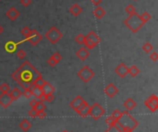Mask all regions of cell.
I'll use <instances>...</instances> for the list:
<instances>
[{
  "label": "cell",
  "instance_id": "cell-48",
  "mask_svg": "<svg viewBox=\"0 0 158 132\" xmlns=\"http://www.w3.org/2000/svg\"><path fill=\"white\" fill-rule=\"evenodd\" d=\"M61 132H68V130H67V129H64V130H62V131H61Z\"/></svg>",
  "mask_w": 158,
  "mask_h": 132
},
{
  "label": "cell",
  "instance_id": "cell-18",
  "mask_svg": "<svg viewBox=\"0 0 158 132\" xmlns=\"http://www.w3.org/2000/svg\"><path fill=\"white\" fill-rule=\"evenodd\" d=\"M6 15H7L8 19H10V20H12V21H14V20H16L19 17V10H17L14 7H10L7 10Z\"/></svg>",
  "mask_w": 158,
  "mask_h": 132
},
{
  "label": "cell",
  "instance_id": "cell-13",
  "mask_svg": "<svg viewBox=\"0 0 158 132\" xmlns=\"http://www.w3.org/2000/svg\"><path fill=\"white\" fill-rule=\"evenodd\" d=\"M13 101L11 100L10 96L8 94H1L0 95V106L4 108H7L12 104Z\"/></svg>",
  "mask_w": 158,
  "mask_h": 132
},
{
  "label": "cell",
  "instance_id": "cell-28",
  "mask_svg": "<svg viewBox=\"0 0 158 132\" xmlns=\"http://www.w3.org/2000/svg\"><path fill=\"white\" fill-rule=\"evenodd\" d=\"M140 17H141V18H142V22H143L144 24L149 21V20L151 19V18H152L151 14L148 12V11H144L142 15H140Z\"/></svg>",
  "mask_w": 158,
  "mask_h": 132
},
{
  "label": "cell",
  "instance_id": "cell-10",
  "mask_svg": "<svg viewBox=\"0 0 158 132\" xmlns=\"http://www.w3.org/2000/svg\"><path fill=\"white\" fill-rule=\"evenodd\" d=\"M105 94L109 97V98H113L114 96H116V94L118 93V88L114 85V84H108L105 87Z\"/></svg>",
  "mask_w": 158,
  "mask_h": 132
},
{
  "label": "cell",
  "instance_id": "cell-38",
  "mask_svg": "<svg viewBox=\"0 0 158 132\" xmlns=\"http://www.w3.org/2000/svg\"><path fill=\"white\" fill-rule=\"evenodd\" d=\"M17 57L19 58V59H21V60H23V59H25V57H26V52L25 50H23L22 49H21V50H19L18 52H17Z\"/></svg>",
  "mask_w": 158,
  "mask_h": 132
},
{
  "label": "cell",
  "instance_id": "cell-16",
  "mask_svg": "<svg viewBox=\"0 0 158 132\" xmlns=\"http://www.w3.org/2000/svg\"><path fill=\"white\" fill-rule=\"evenodd\" d=\"M89 55H90V52H89V50L86 49L85 47L80 48L76 52V56L81 61H85L89 57Z\"/></svg>",
  "mask_w": 158,
  "mask_h": 132
},
{
  "label": "cell",
  "instance_id": "cell-14",
  "mask_svg": "<svg viewBox=\"0 0 158 132\" xmlns=\"http://www.w3.org/2000/svg\"><path fill=\"white\" fill-rule=\"evenodd\" d=\"M32 93H33V96L38 99L39 101H42V102H45V100H44V93H43V91H42V88L40 87H38V86H35V85H33L32 87Z\"/></svg>",
  "mask_w": 158,
  "mask_h": 132
},
{
  "label": "cell",
  "instance_id": "cell-29",
  "mask_svg": "<svg viewBox=\"0 0 158 132\" xmlns=\"http://www.w3.org/2000/svg\"><path fill=\"white\" fill-rule=\"evenodd\" d=\"M9 91H10V87L7 83H3L0 85V92L2 94H8Z\"/></svg>",
  "mask_w": 158,
  "mask_h": 132
},
{
  "label": "cell",
  "instance_id": "cell-24",
  "mask_svg": "<svg viewBox=\"0 0 158 132\" xmlns=\"http://www.w3.org/2000/svg\"><path fill=\"white\" fill-rule=\"evenodd\" d=\"M18 46V43L13 42V40H9V42H7L6 44H5V50H7V53H13L16 50V48Z\"/></svg>",
  "mask_w": 158,
  "mask_h": 132
},
{
  "label": "cell",
  "instance_id": "cell-23",
  "mask_svg": "<svg viewBox=\"0 0 158 132\" xmlns=\"http://www.w3.org/2000/svg\"><path fill=\"white\" fill-rule=\"evenodd\" d=\"M93 13L97 19H102L105 16V10L101 7H97L93 9Z\"/></svg>",
  "mask_w": 158,
  "mask_h": 132
},
{
  "label": "cell",
  "instance_id": "cell-44",
  "mask_svg": "<svg viewBox=\"0 0 158 132\" xmlns=\"http://www.w3.org/2000/svg\"><path fill=\"white\" fill-rule=\"evenodd\" d=\"M32 3V0H21V4L23 6V7H29Z\"/></svg>",
  "mask_w": 158,
  "mask_h": 132
},
{
  "label": "cell",
  "instance_id": "cell-35",
  "mask_svg": "<svg viewBox=\"0 0 158 132\" xmlns=\"http://www.w3.org/2000/svg\"><path fill=\"white\" fill-rule=\"evenodd\" d=\"M45 81L44 80V78L41 76V77H39L35 82H34V84H33V85H35V86H38V87H40V88H42V86L45 85Z\"/></svg>",
  "mask_w": 158,
  "mask_h": 132
},
{
  "label": "cell",
  "instance_id": "cell-43",
  "mask_svg": "<svg viewBox=\"0 0 158 132\" xmlns=\"http://www.w3.org/2000/svg\"><path fill=\"white\" fill-rule=\"evenodd\" d=\"M45 117H46L45 111H39V112H37L36 117H39V118H45Z\"/></svg>",
  "mask_w": 158,
  "mask_h": 132
},
{
  "label": "cell",
  "instance_id": "cell-47",
  "mask_svg": "<svg viewBox=\"0 0 158 132\" xmlns=\"http://www.w3.org/2000/svg\"><path fill=\"white\" fill-rule=\"evenodd\" d=\"M3 32H4V28H3V27L0 26V35H1Z\"/></svg>",
  "mask_w": 158,
  "mask_h": 132
},
{
  "label": "cell",
  "instance_id": "cell-2",
  "mask_svg": "<svg viewBox=\"0 0 158 132\" xmlns=\"http://www.w3.org/2000/svg\"><path fill=\"white\" fill-rule=\"evenodd\" d=\"M116 125L122 132H132L139 125V122L128 111L121 112L120 117L116 120Z\"/></svg>",
  "mask_w": 158,
  "mask_h": 132
},
{
  "label": "cell",
  "instance_id": "cell-39",
  "mask_svg": "<svg viewBox=\"0 0 158 132\" xmlns=\"http://www.w3.org/2000/svg\"><path fill=\"white\" fill-rule=\"evenodd\" d=\"M120 116H121V112L118 109H116V110H114L113 111V113H112V115H111V117L116 121L118 118L120 117Z\"/></svg>",
  "mask_w": 158,
  "mask_h": 132
},
{
  "label": "cell",
  "instance_id": "cell-45",
  "mask_svg": "<svg viewBox=\"0 0 158 132\" xmlns=\"http://www.w3.org/2000/svg\"><path fill=\"white\" fill-rule=\"evenodd\" d=\"M91 2L93 6L95 7H99V5L103 2V0H91Z\"/></svg>",
  "mask_w": 158,
  "mask_h": 132
},
{
  "label": "cell",
  "instance_id": "cell-6",
  "mask_svg": "<svg viewBox=\"0 0 158 132\" xmlns=\"http://www.w3.org/2000/svg\"><path fill=\"white\" fill-rule=\"evenodd\" d=\"M77 74H78V77L84 83H88L89 81H91L92 78H93L94 75H95L93 70H92L90 67L87 66V65L82 67L80 71H79Z\"/></svg>",
  "mask_w": 158,
  "mask_h": 132
},
{
  "label": "cell",
  "instance_id": "cell-9",
  "mask_svg": "<svg viewBox=\"0 0 158 132\" xmlns=\"http://www.w3.org/2000/svg\"><path fill=\"white\" fill-rule=\"evenodd\" d=\"M42 39H43V36L39 33L36 29H32V31H31V33H30V35L23 40V42L27 40V42H29L30 44H31L32 46H36Z\"/></svg>",
  "mask_w": 158,
  "mask_h": 132
},
{
  "label": "cell",
  "instance_id": "cell-37",
  "mask_svg": "<svg viewBox=\"0 0 158 132\" xmlns=\"http://www.w3.org/2000/svg\"><path fill=\"white\" fill-rule=\"evenodd\" d=\"M105 123H106V125H107L108 127H111V126L116 124V121L111 116H109V117H108L105 119Z\"/></svg>",
  "mask_w": 158,
  "mask_h": 132
},
{
  "label": "cell",
  "instance_id": "cell-42",
  "mask_svg": "<svg viewBox=\"0 0 158 132\" xmlns=\"http://www.w3.org/2000/svg\"><path fill=\"white\" fill-rule=\"evenodd\" d=\"M28 115L31 117H36V115H37V111L34 109V108H32L31 110L29 111Z\"/></svg>",
  "mask_w": 158,
  "mask_h": 132
},
{
  "label": "cell",
  "instance_id": "cell-8",
  "mask_svg": "<svg viewBox=\"0 0 158 132\" xmlns=\"http://www.w3.org/2000/svg\"><path fill=\"white\" fill-rule=\"evenodd\" d=\"M145 106L149 109L151 112L154 113L158 109V97L155 95H151L144 101Z\"/></svg>",
  "mask_w": 158,
  "mask_h": 132
},
{
  "label": "cell",
  "instance_id": "cell-33",
  "mask_svg": "<svg viewBox=\"0 0 158 132\" xmlns=\"http://www.w3.org/2000/svg\"><path fill=\"white\" fill-rule=\"evenodd\" d=\"M105 132H122V130L117 127V125H113L111 127H108V128Z\"/></svg>",
  "mask_w": 158,
  "mask_h": 132
},
{
  "label": "cell",
  "instance_id": "cell-1",
  "mask_svg": "<svg viewBox=\"0 0 158 132\" xmlns=\"http://www.w3.org/2000/svg\"><path fill=\"white\" fill-rule=\"evenodd\" d=\"M41 76L42 74L28 60L23 62L11 74L12 79L23 89L33 86L35 81Z\"/></svg>",
  "mask_w": 158,
  "mask_h": 132
},
{
  "label": "cell",
  "instance_id": "cell-12",
  "mask_svg": "<svg viewBox=\"0 0 158 132\" xmlns=\"http://www.w3.org/2000/svg\"><path fill=\"white\" fill-rule=\"evenodd\" d=\"M77 114L80 115L82 117H86L89 116V111H90V106H89V104L86 102V101H84L83 104L79 107L77 110H75Z\"/></svg>",
  "mask_w": 158,
  "mask_h": 132
},
{
  "label": "cell",
  "instance_id": "cell-15",
  "mask_svg": "<svg viewBox=\"0 0 158 132\" xmlns=\"http://www.w3.org/2000/svg\"><path fill=\"white\" fill-rule=\"evenodd\" d=\"M61 60H62V56L60 55V53H55L50 58L47 60V63L51 67H55V66H56V64L60 62Z\"/></svg>",
  "mask_w": 158,
  "mask_h": 132
},
{
  "label": "cell",
  "instance_id": "cell-31",
  "mask_svg": "<svg viewBox=\"0 0 158 132\" xmlns=\"http://www.w3.org/2000/svg\"><path fill=\"white\" fill-rule=\"evenodd\" d=\"M75 40L78 44H83L84 43V40H85V36L82 33H79L76 37H75Z\"/></svg>",
  "mask_w": 158,
  "mask_h": 132
},
{
  "label": "cell",
  "instance_id": "cell-17",
  "mask_svg": "<svg viewBox=\"0 0 158 132\" xmlns=\"http://www.w3.org/2000/svg\"><path fill=\"white\" fill-rule=\"evenodd\" d=\"M84 99L82 98V96H77L70 103V106L73 109V110H77L79 107H80L82 104H83V102H84Z\"/></svg>",
  "mask_w": 158,
  "mask_h": 132
},
{
  "label": "cell",
  "instance_id": "cell-30",
  "mask_svg": "<svg viewBox=\"0 0 158 132\" xmlns=\"http://www.w3.org/2000/svg\"><path fill=\"white\" fill-rule=\"evenodd\" d=\"M33 108L37 111V112H39V111H45V108H46V106L45 105L44 102H42V101H38L36 106Z\"/></svg>",
  "mask_w": 158,
  "mask_h": 132
},
{
  "label": "cell",
  "instance_id": "cell-26",
  "mask_svg": "<svg viewBox=\"0 0 158 132\" xmlns=\"http://www.w3.org/2000/svg\"><path fill=\"white\" fill-rule=\"evenodd\" d=\"M140 69L138 68L136 65H132L129 68V70H128V74H130L132 77H136L138 74H140Z\"/></svg>",
  "mask_w": 158,
  "mask_h": 132
},
{
  "label": "cell",
  "instance_id": "cell-19",
  "mask_svg": "<svg viewBox=\"0 0 158 132\" xmlns=\"http://www.w3.org/2000/svg\"><path fill=\"white\" fill-rule=\"evenodd\" d=\"M42 91H43L44 95H51V94H54L55 92V87L50 83H48L45 81V85L42 86Z\"/></svg>",
  "mask_w": 158,
  "mask_h": 132
},
{
  "label": "cell",
  "instance_id": "cell-25",
  "mask_svg": "<svg viewBox=\"0 0 158 132\" xmlns=\"http://www.w3.org/2000/svg\"><path fill=\"white\" fill-rule=\"evenodd\" d=\"M19 128H21L22 131L27 132L30 128H31L32 124H31V122H30L28 119H23V120L21 121V122H19Z\"/></svg>",
  "mask_w": 158,
  "mask_h": 132
},
{
  "label": "cell",
  "instance_id": "cell-7",
  "mask_svg": "<svg viewBox=\"0 0 158 132\" xmlns=\"http://www.w3.org/2000/svg\"><path fill=\"white\" fill-rule=\"evenodd\" d=\"M105 113V110L98 104L94 103L92 106H90V111H89V116L92 117L94 120L101 118Z\"/></svg>",
  "mask_w": 158,
  "mask_h": 132
},
{
  "label": "cell",
  "instance_id": "cell-11",
  "mask_svg": "<svg viewBox=\"0 0 158 132\" xmlns=\"http://www.w3.org/2000/svg\"><path fill=\"white\" fill-rule=\"evenodd\" d=\"M128 70H129L128 66L124 63H119L116 67L115 73L120 78H124V77H126L128 74H128Z\"/></svg>",
  "mask_w": 158,
  "mask_h": 132
},
{
  "label": "cell",
  "instance_id": "cell-40",
  "mask_svg": "<svg viewBox=\"0 0 158 132\" xmlns=\"http://www.w3.org/2000/svg\"><path fill=\"white\" fill-rule=\"evenodd\" d=\"M55 98V96L54 94H51V95H45L44 96V100L45 101H47V102H52Z\"/></svg>",
  "mask_w": 158,
  "mask_h": 132
},
{
  "label": "cell",
  "instance_id": "cell-36",
  "mask_svg": "<svg viewBox=\"0 0 158 132\" xmlns=\"http://www.w3.org/2000/svg\"><path fill=\"white\" fill-rule=\"evenodd\" d=\"M32 87V86H31ZM29 87V88H26L24 89L23 93H22V96L25 97V98H30L32 96H33V93H32V88Z\"/></svg>",
  "mask_w": 158,
  "mask_h": 132
},
{
  "label": "cell",
  "instance_id": "cell-41",
  "mask_svg": "<svg viewBox=\"0 0 158 132\" xmlns=\"http://www.w3.org/2000/svg\"><path fill=\"white\" fill-rule=\"evenodd\" d=\"M149 57H150V59L153 61V62H157V61H158V53L156 52L151 53V54H150Z\"/></svg>",
  "mask_w": 158,
  "mask_h": 132
},
{
  "label": "cell",
  "instance_id": "cell-27",
  "mask_svg": "<svg viewBox=\"0 0 158 132\" xmlns=\"http://www.w3.org/2000/svg\"><path fill=\"white\" fill-rule=\"evenodd\" d=\"M142 50H143V52L145 53H150L151 52H153V50H154V46L151 44V42H145L143 45H142Z\"/></svg>",
  "mask_w": 158,
  "mask_h": 132
},
{
  "label": "cell",
  "instance_id": "cell-34",
  "mask_svg": "<svg viewBox=\"0 0 158 132\" xmlns=\"http://www.w3.org/2000/svg\"><path fill=\"white\" fill-rule=\"evenodd\" d=\"M31 31H32V29L30 28L29 27H24V28H22V29L21 30V33H22V35L23 37H25V39H26V38L30 35Z\"/></svg>",
  "mask_w": 158,
  "mask_h": 132
},
{
  "label": "cell",
  "instance_id": "cell-20",
  "mask_svg": "<svg viewBox=\"0 0 158 132\" xmlns=\"http://www.w3.org/2000/svg\"><path fill=\"white\" fill-rule=\"evenodd\" d=\"M82 12V7L79 4H73L70 7V13L74 17H78Z\"/></svg>",
  "mask_w": 158,
  "mask_h": 132
},
{
  "label": "cell",
  "instance_id": "cell-4",
  "mask_svg": "<svg viewBox=\"0 0 158 132\" xmlns=\"http://www.w3.org/2000/svg\"><path fill=\"white\" fill-rule=\"evenodd\" d=\"M63 37L62 32L56 27H52L49 28L45 34V38L51 44H56Z\"/></svg>",
  "mask_w": 158,
  "mask_h": 132
},
{
  "label": "cell",
  "instance_id": "cell-32",
  "mask_svg": "<svg viewBox=\"0 0 158 132\" xmlns=\"http://www.w3.org/2000/svg\"><path fill=\"white\" fill-rule=\"evenodd\" d=\"M125 11L129 14V15H131V14H133V13H135V12H137L136 11V8L134 7V6L133 5H131V4H130V5H128L127 7H126V8H125Z\"/></svg>",
  "mask_w": 158,
  "mask_h": 132
},
{
  "label": "cell",
  "instance_id": "cell-22",
  "mask_svg": "<svg viewBox=\"0 0 158 132\" xmlns=\"http://www.w3.org/2000/svg\"><path fill=\"white\" fill-rule=\"evenodd\" d=\"M123 106L127 109V111H131V110H132V109H134L136 107L137 103L135 102L132 98H128V99H126Z\"/></svg>",
  "mask_w": 158,
  "mask_h": 132
},
{
  "label": "cell",
  "instance_id": "cell-46",
  "mask_svg": "<svg viewBox=\"0 0 158 132\" xmlns=\"http://www.w3.org/2000/svg\"><path fill=\"white\" fill-rule=\"evenodd\" d=\"M37 102H38V100H37V99H33V100L31 101V102H30V106H31L32 108H33V107L36 106Z\"/></svg>",
  "mask_w": 158,
  "mask_h": 132
},
{
  "label": "cell",
  "instance_id": "cell-21",
  "mask_svg": "<svg viewBox=\"0 0 158 132\" xmlns=\"http://www.w3.org/2000/svg\"><path fill=\"white\" fill-rule=\"evenodd\" d=\"M8 95H9V96H10V98H11L12 101H15V100H18L19 97L22 96V91L19 90L18 87H15L11 91H9Z\"/></svg>",
  "mask_w": 158,
  "mask_h": 132
},
{
  "label": "cell",
  "instance_id": "cell-3",
  "mask_svg": "<svg viewBox=\"0 0 158 132\" xmlns=\"http://www.w3.org/2000/svg\"><path fill=\"white\" fill-rule=\"evenodd\" d=\"M124 24L133 33H136L139 31L144 25L140 15L137 12H135L131 15H129V17L124 20Z\"/></svg>",
  "mask_w": 158,
  "mask_h": 132
},
{
  "label": "cell",
  "instance_id": "cell-49",
  "mask_svg": "<svg viewBox=\"0 0 158 132\" xmlns=\"http://www.w3.org/2000/svg\"><path fill=\"white\" fill-rule=\"evenodd\" d=\"M134 1H138V0H134Z\"/></svg>",
  "mask_w": 158,
  "mask_h": 132
},
{
  "label": "cell",
  "instance_id": "cell-5",
  "mask_svg": "<svg viewBox=\"0 0 158 132\" xmlns=\"http://www.w3.org/2000/svg\"><path fill=\"white\" fill-rule=\"evenodd\" d=\"M101 39L94 31H90L86 36H85V40H84V47L88 50L94 49L98 44L100 43Z\"/></svg>",
  "mask_w": 158,
  "mask_h": 132
}]
</instances>
